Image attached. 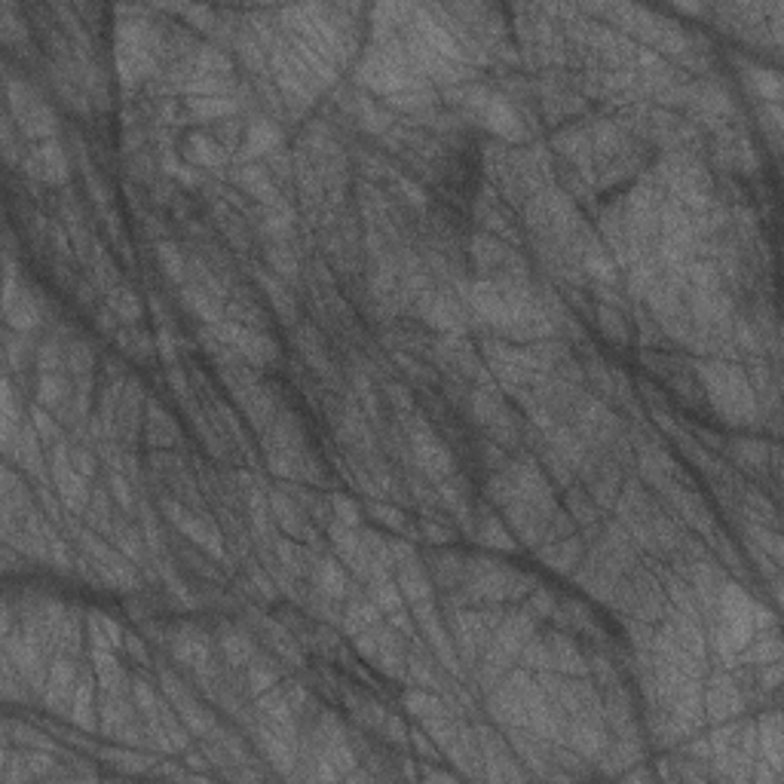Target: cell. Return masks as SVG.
<instances>
[{
	"label": "cell",
	"instance_id": "cell-1",
	"mask_svg": "<svg viewBox=\"0 0 784 784\" xmlns=\"http://www.w3.org/2000/svg\"><path fill=\"white\" fill-rule=\"evenodd\" d=\"M717 622H714V646L726 659L723 665H736L742 650L763 628H772V616L760 607L745 588L726 582L717 598Z\"/></svg>",
	"mask_w": 784,
	"mask_h": 784
},
{
	"label": "cell",
	"instance_id": "cell-2",
	"mask_svg": "<svg viewBox=\"0 0 784 784\" xmlns=\"http://www.w3.org/2000/svg\"><path fill=\"white\" fill-rule=\"evenodd\" d=\"M699 384L708 392V401L717 414L723 417L732 426H754L760 417V401L754 392L751 377L732 362L723 358H711V362H699Z\"/></svg>",
	"mask_w": 784,
	"mask_h": 784
},
{
	"label": "cell",
	"instance_id": "cell-3",
	"mask_svg": "<svg viewBox=\"0 0 784 784\" xmlns=\"http://www.w3.org/2000/svg\"><path fill=\"white\" fill-rule=\"evenodd\" d=\"M156 46H160V38L148 21H120L117 25V71L126 89H135L154 74Z\"/></svg>",
	"mask_w": 784,
	"mask_h": 784
},
{
	"label": "cell",
	"instance_id": "cell-4",
	"mask_svg": "<svg viewBox=\"0 0 784 784\" xmlns=\"http://www.w3.org/2000/svg\"><path fill=\"white\" fill-rule=\"evenodd\" d=\"M463 102L466 107H472V111L478 114L485 129L491 135H496V139L509 141V145H524V141L530 139L521 111H518L506 96H496V92L485 89V86H466Z\"/></svg>",
	"mask_w": 784,
	"mask_h": 784
},
{
	"label": "cell",
	"instance_id": "cell-5",
	"mask_svg": "<svg viewBox=\"0 0 784 784\" xmlns=\"http://www.w3.org/2000/svg\"><path fill=\"white\" fill-rule=\"evenodd\" d=\"M208 331H212V334L233 352V356L246 358L251 368H264V365H270L273 358L279 356L276 341L261 328H251V325H242V322L224 319L221 325H215Z\"/></svg>",
	"mask_w": 784,
	"mask_h": 784
},
{
	"label": "cell",
	"instance_id": "cell-6",
	"mask_svg": "<svg viewBox=\"0 0 784 784\" xmlns=\"http://www.w3.org/2000/svg\"><path fill=\"white\" fill-rule=\"evenodd\" d=\"M408 438H411V451H414L417 466H420V472L426 475V478H433L442 485L444 478L454 475V457H451V451L438 442V435L426 426V423L417 420V417H408Z\"/></svg>",
	"mask_w": 784,
	"mask_h": 784
},
{
	"label": "cell",
	"instance_id": "cell-7",
	"mask_svg": "<svg viewBox=\"0 0 784 784\" xmlns=\"http://www.w3.org/2000/svg\"><path fill=\"white\" fill-rule=\"evenodd\" d=\"M4 319H6V328L21 331V334H31V331L40 325V304H38V298L25 289V282H19L13 255H6Z\"/></svg>",
	"mask_w": 784,
	"mask_h": 784
},
{
	"label": "cell",
	"instance_id": "cell-8",
	"mask_svg": "<svg viewBox=\"0 0 784 784\" xmlns=\"http://www.w3.org/2000/svg\"><path fill=\"white\" fill-rule=\"evenodd\" d=\"M49 472H53V481H55V491H59V500L62 506L68 509V512H83L86 506H89V478H83L80 472H77L74 459H71V448L64 442H55L53 448V466H49Z\"/></svg>",
	"mask_w": 784,
	"mask_h": 784
},
{
	"label": "cell",
	"instance_id": "cell-9",
	"mask_svg": "<svg viewBox=\"0 0 784 784\" xmlns=\"http://www.w3.org/2000/svg\"><path fill=\"white\" fill-rule=\"evenodd\" d=\"M478 736H475V742H478V751H481V763H485V779L491 781H512V779H527V772H521V766H518L515 754L509 751V745L502 742L500 736H493L491 729H475Z\"/></svg>",
	"mask_w": 784,
	"mask_h": 784
},
{
	"label": "cell",
	"instance_id": "cell-10",
	"mask_svg": "<svg viewBox=\"0 0 784 784\" xmlns=\"http://www.w3.org/2000/svg\"><path fill=\"white\" fill-rule=\"evenodd\" d=\"M163 509H165V518H169V521L175 524V527L181 530V534L190 539L193 545H199L208 558L224 561V543H221V534L212 527V524L203 521V518H197L193 512H187V509H181L178 502H172V500H165Z\"/></svg>",
	"mask_w": 784,
	"mask_h": 784
},
{
	"label": "cell",
	"instance_id": "cell-11",
	"mask_svg": "<svg viewBox=\"0 0 784 784\" xmlns=\"http://www.w3.org/2000/svg\"><path fill=\"white\" fill-rule=\"evenodd\" d=\"M21 165L31 178L46 184H64L68 181V154L55 139L49 141H38L25 156H21Z\"/></svg>",
	"mask_w": 784,
	"mask_h": 784
},
{
	"label": "cell",
	"instance_id": "cell-12",
	"mask_svg": "<svg viewBox=\"0 0 784 784\" xmlns=\"http://www.w3.org/2000/svg\"><path fill=\"white\" fill-rule=\"evenodd\" d=\"M702 708H704V721L714 723H726L736 721L738 711H742V693H738L736 680L729 674H714L708 680V687L702 689Z\"/></svg>",
	"mask_w": 784,
	"mask_h": 784
},
{
	"label": "cell",
	"instance_id": "cell-13",
	"mask_svg": "<svg viewBox=\"0 0 784 784\" xmlns=\"http://www.w3.org/2000/svg\"><path fill=\"white\" fill-rule=\"evenodd\" d=\"M74 689H77V662L59 653V656L53 659V665H49L46 683H43V704L53 708L55 714H68Z\"/></svg>",
	"mask_w": 784,
	"mask_h": 784
},
{
	"label": "cell",
	"instance_id": "cell-14",
	"mask_svg": "<svg viewBox=\"0 0 784 784\" xmlns=\"http://www.w3.org/2000/svg\"><path fill=\"white\" fill-rule=\"evenodd\" d=\"M417 310L426 319V325H433L444 334H459L463 331V310L451 294L444 291H423L417 298Z\"/></svg>",
	"mask_w": 784,
	"mask_h": 784
},
{
	"label": "cell",
	"instance_id": "cell-15",
	"mask_svg": "<svg viewBox=\"0 0 784 784\" xmlns=\"http://www.w3.org/2000/svg\"><path fill=\"white\" fill-rule=\"evenodd\" d=\"M282 145V132L279 126L267 117L251 120L242 132V145H240V160L242 163H257L261 156H270L273 150Z\"/></svg>",
	"mask_w": 784,
	"mask_h": 784
},
{
	"label": "cell",
	"instance_id": "cell-16",
	"mask_svg": "<svg viewBox=\"0 0 784 784\" xmlns=\"http://www.w3.org/2000/svg\"><path fill=\"white\" fill-rule=\"evenodd\" d=\"M545 646H549V671L567 674V678H588L592 662L582 656L579 646L567 635H549Z\"/></svg>",
	"mask_w": 784,
	"mask_h": 784
},
{
	"label": "cell",
	"instance_id": "cell-17",
	"mask_svg": "<svg viewBox=\"0 0 784 784\" xmlns=\"http://www.w3.org/2000/svg\"><path fill=\"white\" fill-rule=\"evenodd\" d=\"M172 656H175L181 665L193 668L199 678H206L212 671V650H208V640L193 628H181L172 640Z\"/></svg>",
	"mask_w": 784,
	"mask_h": 784
},
{
	"label": "cell",
	"instance_id": "cell-18",
	"mask_svg": "<svg viewBox=\"0 0 784 784\" xmlns=\"http://www.w3.org/2000/svg\"><path fill=\"white\" fill-rule=\"evenodd\" d=\"M233 181H236V187H240V190H246L249 197H255L264 208H270V206H276V203H279L276 181H273L270 172L264 169V165H257V163H242L240 169L233 172Z\"/></svg>",
	"mask_w": 784,
	"mask_h": 784
},
{
	"label": "cell",
	"instance_id": "cell-19",
	"mask_svg": "<svg viewBox=\"0 0 784 784\" xmlns=\"http://www.w3.org/2000/svg\"><path fill=\"white\" fill-rule=\"evenodd\" d=\"M184 160L193 169H224L227 163V148L221 145L215 135L193 132L184 141Z\"/></svg>",
	"mask_w": 784,
	"mask_h": 784
},
{
	"label": "cell",
	"instance_id": "cell-20",
	"mask_svg": "<svg viewBox=\"0 0 784 784\" xmlns=\"http://www.w3.org/2000/svg\"><path fill=\"white\" fill-rule=\"evenodd\" d=\"M92 668L98 678V693H126V671L114 646H92Z\"/></svg>",
	"mask_w": 784,
	"mask_h": 784
},
{
	"label": "cell",
	"instance_id": "cell-21",
	"mask_svg": "<svg viewBox=\"0 0 784 784\" xmlns=\"http://www.w3.org/2000/svg\"><path fill=\"white\" fill-rule=\"evenodd\" d=\"M98 702H96V680L86 674V678L77 680L74 689V699H71V711H68V721L74 726H80L86 732H96L98 729Z\"/></svg>",
	"mask_w": 784,
	"mask_h": 784
},
{
	"label": "cell",
	"instance_id": "cell-22",
	"mask_svg": "<svg viewBox=\"0 0 784 784\" xmlns=\"http://www.w3.org/2000/svg\"><path fill=\"white\" fill-rule=\"evenodd\" d=\"M757 726V747H760V760L772 769V772L781 775V757H784V747H781V714H766L760 717Z\"/></svg>",
	"mask_w": 784,
	"mask_h": 784
},
{
	"label": "cell",
	"instance_id": "cell-23",
	"mask_svg": "<svg viewBox=\"0 0 784 784\" xmlns=\"http://www.w3.org/2000/svg\"><path fill=\"white\" fill-rule=\"evenodd\" d=\"M187 117L197 123H212V120H227L240 114V102L230 96H208V98H184Z\"/></svg>",
	"mask_w": 784,
	"mask_h": 784
},
{
	"label": "cell",
	"instance_id": "cell-24",
	"mask_svg": "<svg viewBox=\"0 0 784 784\" xmlns=\"http://www.w3.org/2000/svg\"><path fill=\"white\" fill-rule=\"evenodd\" d=\"M536 552H539V558L552 567V570L573 573L582 564V552H586V549H582L579 536H567V539H558V543L543 545V549H536Z\"/></svg>",
	"mask_w": 784,
	"mask_h": 784
},
{
	"label": "cell",
	"instance_id": "cell-25",
	"mask_svg": "<svg viewBox=\"0 0 784 784\" xmlns=\"http://www.w3.org/2000/svg\"><path fill=\"white\" fill-rule=\"evenodd\" d=\"M693 598L702 603L704 610H711V607H717V598H721V592H723V586H726V579L721 577V570H717V567H711V564H693Z\"/></svg>",
	"mask_w": 784,
	"mask_h": 784
},
{
	"label": "cell",
	"instance_id": "cell-26",
	"mask_svg": "<svg viewBox=\"0 0 784 784\" xmlns=\"http://www.w3.org/2000/svg\"><path fill=\"white\" fill-rule=\"evenodd\" d=\"M261 233L267 236L270 242H285L294 233V212L285 199H279L276 206H270L267 212H264Z\"/></svg>",
	"mask_w": 784,
	"mask_h": 784
},
{
	"label": "cell",
	"instance_id": "cell-27",
	"mask_svg": "<svg viewBox=\"0 0 784 784\" xmlns=\"http://www.w3.org/2000/svg\"><path fill=\"white\" fill-rule=\"evenodd\" d=\"M745 83L751 86L754 96H760L766 105L781 102V77L775 71H766L760 64H745Z\"/></svg>",
	"mask_w": 784,
	"mask_h": 784
},
{
	"label": "cell",
	"instance_id": "cell-28",
	"mask_svg": "<svg viewBox=\"0 0 784 784\" xmlns=\"http://www.w3.org/2000/svg\"><path fill=\"white\" fill-rule=\"evenodd\" d=\"M313 582H316V592L325 594L328 601H341L343 594H347V577H343L341 564H337V561H331V558L316 564Z\"/></svg>",
	"mask_w": 784,
	"mask_h": 784
},
{
	"label": "cell",
	"instance_id": "cell-29",
	"mask_svg": "<svg viewBox=\"0 0 784 784\" xmlns=\"http://www.w3.org/2000/svg\"><path fill=\"white\" fill-rule=\"evenodd\" d=\"M178 429L175 420L160 408V401H148V442L150 444H160V448H169L175 442Z\"/></svg>",
	"mask_w": 784,
	"mask_h": 784
},
{
	"label": "cell",
	"instance_id": "cell-30",
	"mask_svg": "<svg viewBox=\"0 0 784 784\" xmlns=\"http://www.w3.org/2000/svg\"><path fill=\"white\" fill-rule=\"evenodd\" d=\"M380 622V610L374 601H352L347 607V616H343V631H347L350 637L362 635V631L374 628V625Z\"/></svg>",
	"mask_w": 784,
	"mask_h": 784
},
{
	"label": "cell",
	"instance_id": "cell-31",
	"mask_svg": "<svg viewBox=\"0 0 784 784\" xmlns=\"http://www.w3.org/2000/svg\"><path fill=\"white\" fill-rule=\"evenodd\" d=\"M221 653H224V659L230 662V665L242 668V665H249L251 656H255V646H251L246 631L224 628L221 631Z\"/></svg>",
	"mask_w": 784,
	"mask_h": 784
},
{
	"label": "cell",
	"instance_id": "cell-32",
	"mask_svg": "<svg viewBox=\"0 0 784 784\" xmlns=\"http://www.w3.org/2000/svg\"><path fill=\"white\" fill-rule=\"evenodd\" d=\"M257 279H261L264 291H267L273 310L282 316L285 322H294V316H298V304H294V294H289V289H285L282 279H276L273 273H270V276H267V273H261Z\"/></svg>",
	"mask_w": 784,
	"mask_h": 784
},
{
	"label": "cell",
	"instance_id": "cell-33",
	"mask_svg": "<svg viewBox=\"0 0 784 784\" xmlns=\"http://www.w3.org/2000/svg\"><path fill=\"white\" fill-rule=\"evenodd\" d=\"M107 310L117 316L120 322H139L141 313H145V304L139 300V294L132 289H111L107 291Z\"/></svg>",
	"mask_w": 784,
	"mask_h": 784
},
{
	"label": "cell",
	"instance_id": "cell-34",
	"mask_svg": "<svg viewBox=\"0 0 784 784\" xmlns=\"http://www.w3.org/2000/svg\"><path fill=\"white\" fill-rule=\"evenodd\" d=\"M475 536H478L485 545H491V549L515 552V539L509 536V530L502 527V521H500V518H493V515H481L478 518V530H475Z\"/></svg>",
	"mask_w": 784,
	"mask_h": 784
},
{
	"label": "cell",
	"instance_id": "cell-35",
	"mask_svg": "<svg viewBox=\"0 0 784 784\" xmlns=\"http://www.w3.org/2000/svg\"><path fill=\"white\" fill-rule=\"evenodd\" d=\"M405 708L411 711L420 723L433 721V717L444 714V704L435 693H426V689H408L405 693Z\"/></svg>",
	"mask_w": 784,
	"mask_h": 784
},
{
	"label": "cell",
	"instance_id": "cell-36",
	"mask_svg": "<svg viewBox=\"0 0 784 784\" xmlns=\"http://www.w3.org/2000/svg\"><path fill=\"white\" fill-rule=\"evenodd\" d=\"M267 264L273 270V276L282 279V282H291V279H298V257H294V251L285 246V242H273V246H267Z\"/></svg>",
	"mask_w": 784,
	"mask_h": 784
},
{
	"label": "cell",
	"instance_id": "cell-37",
	"mask_svg": "<svg viewBox=\"0 0 784 784\" xmlns=\"http://www.w3.org/2000/svg\"><path fill=\"white\" fill-rule=\"evenodd\" d=\"M742 653L751 662H757V665L763 668V665H769V662H781V640H779L775 631H769V635L760 631V635L754 637Z\"/></svg>",
	"mask_w": 784,
	"mask_h": 784
},
{
	"label": "cell",
	"instance_id": "cell-38",
	"mask_svg": "<svg viewBox=\"0 0 784 784\" xmlns=\"http://www.w3.org/2000/svg\"><path fill=\"white\" fill-rule=\"evenodd\" d=\"M156 264H160L163 276L169 279V282H184L187 261L175 242H160V246H156Z\"/></svg>",
	"mask_w": 784,
	"mask_h": 784
},
{
	"label": "cell",
	"instance_id": "cell-39",
	"mask_svg": "<svg viewBox=\"0 0 784 784\" xmlns=\"http://www.w3.org/2000/svg\"><path fill=\"white\" fill-rule=\"evenodd\" d=\"M598 325H601V331H603V337H607V341L628 343V337H631L628 322L622 319V313L616 310V307H607V304L598 307Z\"/></svg>",
	"mask_w": 784,
	"mask_h": 784
},
{
	"label": "cell",
	"instance_id": "cell-40",
	"mask_svg": "<svg viewBox=\"0 0 784 784\" xmlns=\"http://www.w3.org/2000/svg\"><path fill=\"white\" fill-rule=\"evenodd\" d=\"M114 549L123 552V555L129 561H141L145 558V543H141V536L135 534L132 527H126V524H114Z\"/></svg>",
	"mask_w": 784,
	"mask_h": 784
},
{
	"label": "cell",
	"instance_id": "cell-41",
	"mask_svg": "<svg viewBox=\"0 0 784 784\" xmlns=\"http://www.w3.org/2000/svg\"><path fill=\"white\" fill-rule=\"evenodd\" d=\"M270 512H273V518H276V524L285 530V534H298V530H300L298 509H294V502L285 500L282 493H273V496H270Z\"/></svg>",
	"mask_w": 784,
	"mask_h": 784
},
{
	"label": "cell",
	"instance_id": "cell-42",
	"mask_svg": "<svg viewBox=\"0 0 784 784\" xmlns=\"http://www.w3.org/2000/svg\"><path fill=\"white\" fill-rule=\"evenodd\" d=\"M246 678H249V689H251V695H264L267 693V689H273L276 687V671H273L270 665H261V662H255L251 659L249 665H246Z\"/></svg>",
	"mask_w": 784,
	"mask_h": 784
},
{
	"label": "cell",
	"instance_id": "cell-43",
	"mask_svg": "<svg viewBox=\"0 0 784 784\" xmlns=\"http://www.w3.org/2000/svg\"><path fill=\"white\" fill-rule=\"evenodd\" d=\"M298 341H300L298 347H300V352H304V356H307V362H310L319 374H328L331 365H328V358H325V350L319 347V341H316V337H313V331H310V328L298 331Z\"/></svg>",
	"mask_w": 784,
	"mask_h": 784
},
{
	"label": "cell",
	"instance_id": "cell-44",
	"mask_svg": "<svg viewBox=\"0 0 784 784\" xmlns=\"http://www.w3.org/2000/svg\"><path fill=\"white\" fill-rule=\"evenodd\" d=\"M732 457L742 466H747V469H763L766 466V448L760 442H738L732 448Z\"/></svg>",
	"mask_w": 784,
	"mask_h": 784
},
{
	"label": "cell",
	"instance_id": "cell-45",
	"mask_svg": "<svg viewBox=\"0 0 784 784\" xmlns=\"http://www.w3.org/2000/svg\"><path fill=\"white\" fill-rule=\"evenodd\" d=\"M567 515H573L577 524H592L594 521V506L588 502V493H582L579 487H573L567 493Z\"/></svg>",
	"mask_w": 784,
	"mask_h": 784
},
{
	"label": "cell",
	"instance_id": "cell-46",
	"mask_svg": "<svg viewBox=\"0 0 784 784\" xmlns=\"http://www.w3.org/2000/svg\"><path fill=\"white\" fill-rule=\"evenodd\" d=\"M102 757L111 760L114 766H120L123 772H148L150 769V760H145L135 751H102Z\"/></svg>",
	"mask_w": 784,
	"mask_h": 784
},
{
	"label": "cell",
	"instance_id": "cell-47",
	"mask_svg": "<svg viewBox=\"0 0 784 784\" xmlns=\"http://www.w3.org/2000/svg\"><path fill=\"white\" fill-rule=\"evenodd\" d=\"M31 426L38 429L40 442H55V435H59V429H55V420L49 417V408H31Z\"/></svg>",
	"mask_w": 784,
	"mask_h": 784
},
{
	"label": "cell",
	"instance_id": "cell-48",
	"mask_svg": "<svg viewBox=\"0 0 784 784\" xmlns=\"http://www.w3.org/2000/svg\"><path fill=\"white\" fill-rule=\"evenodd\" d=\"M331 509H334V521L347 524V527H358V506L350 496H331Z\"/></svg>",
	"mask_w": 784,
	"mask_h": 784
},
{
	"label": "cell",
	"instance_id": "cell-49",
	"mask_svg": "<svg viewBox=\"0 0 784 784\" xmlns=\"http://www.w3.org/2000/svg\"><path fill=\"white\" fill-rule=\"evenodd\" d=\"M0 34H4V43H16L25 40V25L16 19V10L10 4H4V21H0Z\"/></svg>",
	"mask_w": 784,
	"mask_h": 784
},
{
	"label": "cell",
	"instance_id": "cell-50",
	"mask_svg": "<svg viewBox=\"0 0 784 784\" xmlns=\"http://www.w3.org/2000/svg\"><path fill=\"white\" fill-rule=\"evenodd\" d=\"M89 524L98 530H107V524H111V515H107V493L98 491L89 496Z\"/></svg>",
	"mask_w": 784,
	"mask_h": 784
},
{
	"label": "cell",
	"instance_id": "cell-51",
	"mask_svg": "<svg viewBox=\"0 0 784 784\" xmlns=\"http://www.w3.org/2000/svg\"><path fill=\"white\" fill-rule=\"evenodd\" d=\"M530 616H552L555 613V598H552V592L549 588H534V592H530V610H527Z\"/></svg>",
	"mask_w": 784,
	"mask_h": 784
},
{
	"label": "cell",
	"instance_id": "cell-52",
	"mask_svg": "<svg viewBox=\"0 0 784 784\" xmlns=\"http://www.w3.org/2000/svg\"><path fill=\"white\" fill-rule=\"evenodd\" d=\"M368 512H371L374 518H377L380 524H386V527H392V530H401V527H405V518H401L399 509H392V506H384V502H374Z\"/></svg>",
	"mask_w": 784,
	"mask_h": 784
},
{
	"label": "cell",
	"instance_id": "cell-53",
	"mask_svg": "<svg viewBox=\"0 0 784 784\" xmlns=\"http://www.w3.org/2000/svg\"><path fill=\"white\" fill-rule=\"evenodd\" d=\"M71 459H74V466H77V472L83 475V478H96V457H92V451H86V448H71Z\"/></svg>",
	"mask_w": 784,
	"mask_h": 784
},
{
	"label": "cell",
	"instance_id": "cell-54",
	"mask_svg": "<svg viewBox=\"0 0 784 784\" xmlns=\"http://www.w3.org/2000/svg\"><path fill=\"white\" fill-rule=\"evenodd\" d=\"M98 622H102V628H105V637L111 640V646L114 650H123V644H126V635H123V625H120L117 620H111V616H102L98 613Z\"/></svg>",
	"mask_w": 784,
	"mask_h": 784
},
{
	"label": "cell",
	"instance_id": "cell-55",
	"mask_svg": "<svg viewBox=\"0 0 784 784\" xmlns=\"http://www.w3.org/2000/svg\"><path fill=\"white\" fill-rule=\"evenodd\" d=\"M13 726H16V723H13ZM16 729L21 732V736H19L21 747L28 745V747H38V751H53V742H49V738H43L38 729H31V726H16Z\"/></svg>",
	"mask_w": 784,
	"mask_h": 784
},
{
	"label": "cell",
	"instance_id": "cell-56",
	"mask_svg": "<svg viewBox=\"0 0 784 784\" xmlns=\"http://www.w3.org/2000/svg\"><path fill=\"white\" fill-rule=\"evenodd\" d=\"M111 493L117 502H123V509H132V493H129V485L123 475H120V469L111 472Z\"/></svg>",
	"mask_w": 784,
	"mask_h": 784
},
{
	"label": "cell",
	"instance_id": "cell-57",
	"mask_svg": "<svg viewBox=\"0 0 784 784\" xmlns=\"http://www.w3.org/2000/svg\"><path fill=\"white\" fill-rule=\"evenodd\" d=\"M4 154H6V163L16 165L19 163V154H16V132H13V117L6 114L4 117Z\"/></svg>",
	"mask_w": 784,
	"mask_h": 784
},
{
	"label": "cell",
	"instance_id": "cell-58",
	"mask_svg": "<svg viewBox=\"0 0 784 784\" xmlns=\"http://www.w3.org/2000/svg\"><path fill=\"white\" fill-rule=\"evenodd\" d=\"M390 401L395 408H401L405 414L414 411V399H411V392H408L405 386H390Z\"/></svg>",
	"mask_w": 784,
	"mask_h": 784
},
{
	"label": "cell",
	"instance_id": "cell-59",
	"mask_svg": "<svg viewBox=\"0 0 784 784\" xmlns=\"http://www.w3.org/2000/svg\"><path fill=\"white\" fill-rule=\"evenodd\" d=\"M384 729H386V738H392V742H405V723L399 721V717H384Z\"/></svg>",
	"mask_w": 784,
	"mask_h": 784
},
{
	"label": "cell",
	"instance_id": "cell-60",
	"mask_svg": "<svg viewBox=\"0 0 784 784\" xmlns=\"http://www.w3.org/2000/svg\"><path fill=\"white\" fill-rule=\"evenodd\" d=\"M156 347H160V352H163L165 362H169V365L175 362V341H172V334H169V331H165V328L160 331V334H156Z\"/></svg>",
	"mask_w": 784,
	"mask_h": 784
},
{
	"label": "cell",
	"instance_id": "cell-61",
	"mask_svg": "<svg viewBox=\"0 0 784 784\" xmlns=\"http://www.w3.org/2000/svg\"><path fill=\"white\" fill-rule=\"evenodd\" d=\"M423 530H426V536L433 539V543H448V539H451L448 530L438 527V524H433V521H423Z\"/></svg>",
	"mask_w": 784,
	"mask_h": 784
},
{
	"label": "cell",
	"instance_id": "cell-62",
	"mask_svg": "<svg viewBox=\"0 0 784 784\" xmlns=\"http://www.w3.org/2000/svg\"><path fill=\"white\" fill-rule=\"evenodd\" d=\"M399 187H401V190L408 193V199H411L414 206H423V203H426V199H423V190H420V187H414L411 181H408V178H401V181H399Z\"/></svg>",
	"mask_w": 784,
	"mask_h": 784
},
{
	"label": "cell",
	"instance_id": "cell-63",
	"mask_svg": "<svg viewBox=\"0 0 784 784\" xmlns=\"http://www.w3.org/2000/svg\"><path fill=\"white\" fill-rule=\"evenodd\" d=\"M165 377H169V384H172V386H175V392H178V395H184V392H187V384H184V374H181V371H178V368H175V365H172V371H169V374H165Z\"/></svg>",
	"mask_w": 784,
	"mask_h": 784
}]
</instances>
